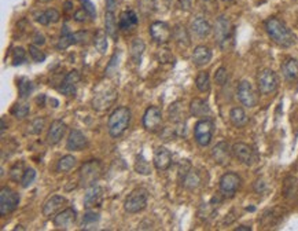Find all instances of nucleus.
I'll use <instances>...</instances> for the list:
<instances>
[{
	"instance_id": "nucleus-1",
	"label": "nucleus",
	"mask_w": 298,
	"mask_h": 231,
	"mask_svg": "<svg viewBox=\"0 0 298 231\" xmlns=\"http://www.w3.org/2000/svg\"><path fill=\"white\" fill-rule=\"evenodd\" d=\"M264 28L271 40L280 47L288 49V47L295 44V36L291 32V29H288L287 25L279 18H275V17L268 18L264 22Z\"/></svg>"
},
{
	"instance_id": "nucleus-2",
	"label": "nucleus",
	"mask_w": 298,
	"mask_h": 231,
	"mask_svg": "<svg viewBox=\"0 0 298 231\" xmlns=\"http://www.w3.org/2000/svg\"><path fill=\"white\" fill-rule=\"evenodd\" d=\"M131 116H132L131 110L127 106H120V108L113 110L108 121L109 133L113 138H118L127 131V128L129 127V123H131Z\"/></svg>"
},
{
	"instance_id": "nucleus-3",
	"label": "nucleus",
	"mask_w": 298,
	"mask_h": 231,
	"mask_svg": "<svg viewBox=\"0 0 298 231\" xmlns=\"http://www.w3.org/2000/svg\"><path fill=\"white\" fill-rule=\"evenodd\" d=\"M102 176V164L99 160H89V161L84 162L81 168H80V173H78V182L80 186L87 187L93 186L98 182Z\"/></svg>"
},
{
	"instance_id": "nucleus-4",
	"label": "nucleus",
	"mask_w": 298,
	"mask_h": 231,
	"mask_svg": "<svg viewBox=\"0 0 298 231\" xmlns=\"http://www.w3.org/2000/svg\"><path fill=\"white\" fill-rule=\"evenodd\" d=\"M213 30H215L216 43L219 44V47L221 50L230 49V43L232 41V33H234L231 21L227 17H224V15H220L216 20L215 29Z\"/></svg>"
},
{
	"instance_id": "nucleus-5",
	"label": "nucleus",
	"mask_w": 298,
	"mask_h": 231,
	"mask_svg": "<svg viewBox=\"0 0 298 231\" xmlns=\"http://www.w3.org/2000/svg\"><path fill=\"white\" fill-rule=\"evenodd\" d=\"M215 133V124L209 118H202L194 127V138L201 148L209 146Z\"/></svg>"
},
{
	"instance_id": "nucleus-6",
	"label": "nucleus",
	"mask_w": 298,
	"mask_h": 231,
	"mask_svg": "<svg viewBox=\"0 0 298 231\" xmlns=\"http://www.w3.org/2000/svg\"><path fill=\"white\" fill-rule=\"evenodd\" d=\"M257 87L263 95H269V94L275 93L279 87L278 74L272 69L260 70L257 74Z\"/></svg>"
},
{
	"instance_id": "nucleus-7",
	"label": "nucleus",
	"mask_w": 298,
	"mask_h": 231,
	"mask_svg": "<svg viewBox=\"0 0 298 231\" xmlns=\"http://www.w3.org/2000/svg\"><path fill=\"white\" fill-rule=\"evenodd\" d=\"M147 201H148V194L146 190L136 189L127 197V200L124 202V209L128 213H139L147 207Z\"/></svg>"
},
{
	"instance_id": "nucleus-8",
	"label": "nucleus",
	"mask_w": 298,
	"mask_h": 231,
	"mask_svg": "<svg viewBox=\"0 0 298 231\" xmlns=\"http://www.w3.org/2000/svg\"><path fill=\"white\" fill-rule=\"evenodd\" d=\"M20 196L10 189V187H2L0 190V215L7 216L18 208Z\"/></svg>"
},
{
	"instance_id": "nucleus-9",
	"label": "nucleus",
	"mask_w": 298,
	"mask_h": 231,
	"mask_svg": "<svg viewBox=\"0 0 298 231\" xmlns=\"http://www.w3.org/2000/svg\"><path fill=\"white\" fill-rule=\"evenodd\" d=\"M232 154H234V157L238 161L244 164V165H247V167H252V165H254L256 162L259 161V156H257L256 150L249 145H246V143H235L232 146Z\"/></svg>"
},
{
	"instance_id": "nucleus-10",
	"label": "nucleus",
	"mask_w": 298,
	"mask_h": 231,
	"mask_svg": "<svg viewBox=\"0 0 298 231\" xmlns=\"http://www.w3.org/2000/svg\"><path fill=\"white\" fill-rule=\"evenodd\" d=\"M236 95H238L239 102L243 105L244 108H256L257 104H259V95L254 91L253 85H252L247 80L240 81L239 85H238Z\"/></svg>"
},
{
	"instance_id": "nucleus-11",
	"label": "nucleus",
	"mask_w": 298,
	"mask_h": 231,
	"mask_svg": "<svg viewBox=\"0 0 298 231\" xmlns=\"http://www.w3.org/2000/svg\"><path fill=\"white\" fill-rule=\"evenodd\" d=\"M242 179L238 173L235 172H227L224 173L220 179V194L223 197L231 198L236 194L239 190Z\"/></svg>"
},
{
	"instance_id": "nucleus-12",
	"label": "nucleus",
	"mask_w": 298,
	"mask_h": 231,
	"mask_svg": "<svg viewBox=\"0 0 298 231\" xmlns=\"http://www.w3.org/2000/svg\"><path fill=\"white\" fill-rule=\"evenodd\" d=\"M150 36L152 39L158 43V44H165L173 36V30L171 29V26L162 22V21H156L150 25Z\"/></svg>"
},
{
	"instance_id": "nucleus-13",
	"label": "nucleus",
	"mask_w": 298,
	"mask_h": 231,
	"mask_svg": "<svg viewBox=\"0 0 298 231\" xmlns=\"http://www.w3.org/2000/svg\"><path fill=\"white\" fill-rule=\"evenodd\" d=\"M162 123V112L161 109L157 106H150L146 109L143 114V127L150 132H156L160 129Z\"/></svg>"
},
{
	"instance_id": "nucleus-14",
	"label": "nucleus",
	"mask_w": 298,
	"mask_h": 231,
	"mask_svg": "<svg viewBox=\"0 0 298 231\" xmlns=\"http://www.w3.org/2000/svg\"><path fill=\"white\" fill-rule=\"evenodd\" d=\"M117 98V93H116V89L110 88L106 89V91H103V93L96 94L92 99V106L93 109H96V110H106L114 104V101Z\"/></svg>"
},
{
	"instance_id": "nucleus-15",
	"label": "nucleus",
	"mask_w": 298,
	"mask_h": 231,
	"mask_svg": "<svg viewBox=\"0 0 298 231\" xmlns=\"http://www.w3.org/2000/svg\"><path fill=\"white\" fill-rule=\"evenodd\" d=\"M81 79V76L78 73L77 70H72L69 72L66 76H65L64 81L61 83V85L58 87V91L61 94H64L66 97H74L76 94V89H77V83Z\"/></svg>"
},
{
	"instance_id": "nucleus-16",
	"label": "nucleus",
	"mask_w": 298,
	"mask_h": 231,
	"mask_svg": "<svg viewBox=\"0 0 298 231\" xmlns=\"http://www.w3.org/2000/svg\"><path fill=\"white\" fill-rule=\"evenodd\" d=\"M231 153H232V148H230L228 143L219 142L212 149V158L215 160L216 164L224 167L231 161Z\"/></svg>"
},
{
	"instance_id": "nucleus-17",
	"label": "nucleus",
	"mask_w": 298,
	"mask_h": 231,
	"mask_svg": "<svg viewBox=\"0 0 298 231\" xmlns=\"http://www.w3.org/2000/svg\"><path fill=\"white\" fill-rule=\"evenodd\" d=\"M88 146V139L85 138L81 131L73 129L70 131L68 136V142H66V149L70 152H81Z\"/></svg>"
},
{
	"instance_id": "nucleus-18",
	"label": "nucleus",
	"mask_w": 298,
	"mask_h": 231,
	"mask_svg": "<svg viewBox=\"0 0 298 231\" xmlns=\"http://www.w3.org/2000/svg\"><path fill=\"white\" fill-rule=\"evenodd\" d=\"M65 132H66V124L62 120H54L48 128L47 132V143L49 146H55L61 142V139L64 138Z\"/></svg>"
},
{
	"instance_id": "nucleus-19",
	"label": "nucleus",
	"mask_w": 298,
	"mask_h": 231,
	"mask_svg": "<svg viewBox=\"0 0 298 231\" xmlns=\"http://www.w3.org/2000/svg\"><path fill=\"white\" fill-rule=\"evenodd\" d=\"M76 219H77L76 211L73 208H68V209L59 212L58 215L54 217V226L61 228V230H69L74 224Z\"/></svg>"
},
{
	"instance_id": "nucleus-20",
	"label": "nucleus",
	"mask_w": 298,
	"mask_h": 231,
	"mask_svg": "<svg viewBox=\"0 0 298 231\" xmlns=\"http://www.w3.org/2000/svg\"><path fill=\"white\" fill-rule=\"evenodd\" d=\"M103 201V189L98 184L89 186L85 196H84V207L91 209L93 207H99Z\"/></svg>"
},
{
	"instance_id": "nucleus-21",
	"label": "nucleus",
	"mask_w": 298,
	"mask_h": 231,
	"mask_svg": "<svg viewBox=\"0 0 298 231\" xmlns=\"http://www.w3.org/2000/svg\"><path fill=\"white\" fill-rule=\"evenodd\" d=\"M172 164V154L164 146H158L154 152V167L158 171H166L171 167Z\"/></svg>"
},
{
	"instance_id": "nucleus-22",
	"label": "nucleus",
	"mask_w": 298,
	"mask_h": 231,
	"mask_svg": "<svg viewBox=\"0 0 298 231\" xmlns=\"http://www.w3.org/2000/svg\"><path fill=\"white\" fill-rule=\"evenodd\" d=\"M139 22L136 13L133 10H125L120 14V20H118V29L122 32H129V30L135 29Z\"/></svg>"
},
{
	"instance_id": "nucleus-23",
	"label": "nucleus",
	"mask_w": 298,
	"mask_h": 231,
	"mask_svg": "<svg viewBox=\"0 0 298 231\" xmlns=\"http://www.w3.org/2000/svg\"><path fill=\"white\" fill-rule=\"evenodd\" d=\"M191 30L194 32V35H196L201 39L208 37L212 32V25L209 24V21L206 20L205 17H195L194 20L191 21Z\"/></svg>"
},
{
	"instance_id": "nucleus-24",
	"label": "nucleus",
	"mask_w": 298,
	"mask_h": 231,
	"mask_svg": "<svg viewBox=\"0 0 298 231\" xmlns=\"http://www.w3.org/2000/svg\"><path fill=\"white\" fill-rule=\"evenodd\" d=\"M190 113L191 116L200 118H208L212 114L209 104L204 99H192L190 104Z\"/></svg>"
},
{
	"instance_id": "nucleus-25",
	"label": "nucleus",
	"mask_w": 298,
	"mask_h": 231,
	"mask_svg": "<svg viewBox=\"0 0 298 231\" xmlns=\"http://www.w3.org/2000/svg\"><path fill=\"white\" fill-rule=\"evenodd\" d=\"M283 77L290 83L298 81V61L294 58H287L282 64Z\"/></svg>"
},
{
	"instance_id": "nucleus-26",
	"label": "nucleus",
	"mask_w": 298,
	"mask_h": 231,
	"mask_svg": "<svg viewBox=\"0 0 298 231\" xmlns=\"http://www.w3.org/2000/svg\"><path fill=\"white\" fill-rule=\"evenodd\" d=\"M212 59V51L206 45H196L192 53V62L195 66H205Z\"/></svg>"
},
{
	"instance_id": "nucleus-27",
	"label": "nucleus",
	"mask_w": 298,
	"mask_h": 231,
	"mask_svg": "<svg viewBox=\"0 0 298 231\" xmlns=\"http://www.w3.org/2000/svg\"><path fill=\"white\" fill-rule=\"evenodd\" d=\"M65 202H66V198L62 196L49 197L48 200L44 202V205H43V215L45 217L53 216L55 212L61 209V207L64 205Z\"/></svg>"
},
{
	"instance_id": "nucleus-28",
	"label": "nucleus",
	"mask_w": 298,
	"mask_h": 231,
	"mask_svg": "<svg viewBox=\"0 0 298 231\" xmlns=\"http://www.w3.org/2000/svg\"><path fill=\"white\" fill-rule=\"evenodd\" d=\"M180 179L181 183H183V187H186L187 190H196L202 184V179H201L200 172L195 171V169H192V168H190L188 172L184 173Z\"/></svg>"
},
{
	"instance_id": "nucleus-29",
	"label": "nucleus",
	"mask_w": 298,
	"mask_h": 231,
	"mask_svg": "<svg viewBox=\"0 0 298 231\" xmlns=\"http://www.w3.org/2000/svg\"><path fill=\"white\" fill-rule=\"evenodd\" d=\"M230 120L232 125L236 128H242L249 123V117H247V114L243 110V108H238V106L231 109Z\"/></svg>"
},
{
	"instance_id": "nucleus-30",
	"label": "nucleus",
	"mask_w": 298,
	"mask_h": 231,
	"mask_svg": "<svg viewBox=\"0 0 298 231\" xmlns=\"http://www.w3.org/2000/svg\"><path fill=\"white\" fill-rule=\"evenodd\" d=\"M105 29H106V33H108L112 39H117L118 26L114 11L106 10V13H105Z\"/></svg>"
},
{
	"instance_id": "nucleus-31",
	"label": "nucleus",
	"mask_w": 298,
	"mask_h": 231,
	"mask_svg": "<svg viewBox=\"0 0 298 231\" xmlns=\"http://www.w3.org/2000/svg\"><path fill=\"white\" fill-rule=\"evenodd\" d=\"M61 18V14L55 9H48V10L43 11L37 15L36 21L41 25H49V24H57Z\"/></svg>"
},
{
	"instance_id": "nucleus-32",
	"label": "nucleus",
	"mask_w": 298,
	"mask_h": 231,
	"mask_svg": "<svg viewBox=\"0 0 298 231\" xmlns=\"http://www.w3.org/2000/svg\"><path fill=\"white\" fill-rule=\"evenodd\" d=\"M173 36H175V40L177 41V44L181 45V47H188L190 45V35L187 29L183 26V25L177 24L173 29Z\"/></svg>"
},
{
	"instance_id": "nucleus-33",
	"label": "nucleus",
	"mask_w": 298,
	"mask_h": 231,
	"mask_svg": "<svg viewBox=\"0 0 298 231\" xmlns=\"http://www.w3.org/2000/svg\"><path fill=\"white\" fill-rule=\"evenodd\" d=\"M144 49H146V45L143 43L142 39H135L132 41V44H131V58L136 65L140 64V61H142V55L144 53Z\"/></svg>"
},
{
	"instance_id": "nucleus-34",
	"label": "nucleus",
	"mask_w": 298,
	"mask_h": 231,
	"mask_svg": "<svg viewBox=\"0 0 298 231\" xmlns=\"http://www.w3.org/2000/svg\"><path fill=\"white\" fill-rule=\"evenodd\" d=\"M73 43H76L74 33H72V32L69 30L68 25H64V28H62V33H61V39H59L57 49L65 50V49H68L70 44H73Z\"/></svg>"
},
{
	"instance_id": "nucleus-35",
	"label": "nucleus",
	"mask_w": 298,
	"mask_h": 231,
	"mask_svg": "<svg viewBox=\"0 0 298 231\" xmlns=\"http://www.w3.org/2000/svg\"><path fill=\"white\" fill-rule=\"evenodd\" d=\"M76 164H77V160L73 157V156H64V157L61 158L57 164V171L61 173H66L69 171H72L74 167H76Z\"/></svg>"
},
{
	"instance_id": "nucleus-36",
	"label": "nucleus",
	"mask_w": 298,
	"mask_h": 231,
	"mask_svg": "<svg viewBox=\"0 0 298 231\" xmlns=\"http://www.w3.org/2000/svg\"><path fill=\"white\" fill-rule=\"evenodd\" d=\"M93 45L99 51V54H105L106 53V50H108V36H106L105 30L101 29L95 33V36H93Z\"/></svg>"
},
{
	"instance_id": "nucleus-37",
	"label": "nucleus",
	"mask_w": 298,
	"mask_h": 231,
	"mask_svg": "<svg viewBox=\"0 0 298 231\" xmlns=\"http://www.w3.org/2000/svg\"><path fill=\"white\" fill-rule=\"evenodd\" d=\"M99 213H95V212H87L83 217V223H81V227L84 230H93L96 228V224L99 223Z\"/></svg>"
},
{
	"instance_id": "nucleus-38",
	"label": "nucleus",
	"mask_w": 298,
	"mask_h": 231,
	"mask_svg": "<svg viewBox=\"0 0 298 231\" xmlns=\"http://www.w3.org/2000/svg\"><path fill=\"white\" fill-rule=\"evenodd\" d=\"M196 88L201 93H209L210 91V76L208 72H200L195 79Z\"/></svg>"
},
{
	"instance_id": "nucleus-39",
	"label": "nucleus",
	"mask_w": 298,
	"mask_h": 231,
	"mask_svg": "<svg viewBox=\"0 0 298 231\" xmlns=\"http://www.w3.org/2000/svg\"><path fill=\"white\" fill-rule=\"evenodd\" d=\"M33 91V84L29 79L26 77H21L18 80V93H20V98L21 99H26L29 97L30 94Z\"/></svg>"
},
{
	"instance_id": "nucleus-40",
	"label": "nucleus",
	"mask_w": 298,
	"mask_h": 231,
	"mask_svg": "<svg viewBox=\"0 0 298 231\" xmlns=\"http://www.w3.org/2000/svg\"><path fill=\"white\" fill-rule=\"evenodd\" d=\"M297 179L293 176L286 177L283 184V196L287 197V198H291V197L297 193Z\"/></svg>"
},
{
	"instance_id": "nucleus-41",
	"label": "nucleus",
	"mask_w": 298,
	"mask_h": 231,
	"mask_svg": "<svg viewBox=\"0 0 298 231\" xmlns=\"http://www.w3.org/2000/svg\"><path fill=\"white\" fill-rule=\"evenodd\" d=\"M135 171L140 175H148L152 173V168H150V164L146 161V158L143 157L142 154L137 156L136 162H135Z\"/></svg>"
},
{
	"instance_id": "nucleus-42",
	"label": "nucleus",
	"mask_w": 298,
	"mask_h": 231,
	"mask_svg": "<svg viewBox=\"0 0 298 231\" xmlns=\"http://www.w3.org/2000/svg\"><path fill=\"white\" fill-rule=\"evenodd\" d=\"M29 105L26 104H17L13 106V109H11V114H13L15 118H18V120H24V118L29 114Z\"/></svg>"
},
{
	"instance_id": "nucleus-43",
	"label": "nucleus",
	"mask_w": 298,
	"mask_h": 231,
	"mask_svg": "<svg viewBox=\"0 0 298 231\" xmlns=\"http://www.w3.org/2000/svg\"><path fill=\"white\" fill-rule=\"evenodd\" d=\"M137 9L143 15H150L156 10V0H137Z\"/></svg>"
},
{
	"instance_id": "nucleus-44",
	"label": "nucleus",
	"mask_w": 298,
	"mask_h": 231,
	"mask_svg": "<svg viewBox=\"0 0 298 231\" xmlns=\"http://www.w3.org/2000/svg\"><path fill=\"white\" fill-rule=\"evenodd\" d=\"M120 57H121V51H120V50H116V53L113 54V57L110 58V62H109L108 66H106V70H105V73L108 74V76H112V74H114L117 72Z\"/></svg>"
},
{
	"instance_id": "nucleus-45",
	"label": "nucleus",
	"mask_w": 298,
	"mask_h": 231,
	"mask_svg": "<svg viewBox=\"0 0 298 231\" xmlns=\"http://www.w3.org/2000/svg\"><path fill=\"white\" fill-rule=\"evenodd\" d=\"M43 128H44V118L37 117L34 118L33 121L28 125V132L30 135H39L43 131Z\"/></svg>"
},
{
	"instance_id": "nucleus-46",
	"label": "nucleus",
	"mask_w": 298,
	"mask_h": 231,
	"mask_svg": "<svg viewBox=\"0 0 298 231\" xmlns=\"http://www.w3.org/2000/svg\"><path fill=\"white\" fill-rule=\"evenodd\" d=\"M34 179H36V171H34L33 168H28V169H25L24 176L21 179V186L26 189V187H29L32 183L34 182Z\"/></svg>"
},
{
	"instance_id": "nucleus-47",
	"label": "nucleus",
	"mask_w": 298,
	"mask_h": 231,
	"mask_svg": "<svg viewBox=\"0 0 298 231\" xmlns=\"http://www.w3.org/2000/svg\"><path fill=\"white\" fill-rule=\"evenodd\" d=\"M215 81L216 84L220 85V87H223V85L227 84V81H228V72H227V69H225L224 66H221V68H219V69L216 70Z\"/></svg>"
},
{
	"instance_id": "nucleus-48",
	"label": "nucleus",
	"mask_w": 298,
	"mask_h": 231,
	"mask_svg": "<svg viewBox=\"0 0 298 231\" xmlns=\"http://www.w3.org/2000/svg\"><path fill=\"white\" fill-rule=\"evenodd\" d=\"M29 55L34 62H39L40 64V62H44L45 61V54L43 51H40V49H37L36 44L29 45Z\"/></svg>"
},
{
	"instance_id": "nucleus-49",
	"label": "nucleus",
	"mask_w": 298,
	"mask_h": 231,
	"mask_svg": "<svg viewBox=\"0 0 298 231\" xmlns=\"http://www.w3.org/2000/svg\"><path fill=\"white\" fill-rule=\"evenodd\" d=\"M26 61V51L22 47H17L13 51V64L21 65Z\"/></svg>"
},
{
	"instance_id": "nucleus-50",
	"label": "nucleus",
	"mask_w": 298,
	"mask_h": 231,
	"mask_svg": "<svg viewBox=\"0 0 298 231\" xmlns=\"http://www.w3.org/2000/svg\"><path fill=\"white\" fill-rule=\"evenodd\" d=\"M24 172H22V162H20V164H15L14 167L11 168L10 177L14 180V182H18V180H21L22 176H24Z\"/></svg>"
},
{
	"instance_id": "nucleus-51",
	"label": "nucleus",
	"mask_w": 298,
	"mask_h": 231,
	"mask_svg": "<svg viewBox=\"0 0 298 231\" xmlns=\"http://www.w3.org/2000/svg\"><path fill=\"white\" fill-rule=\"evenodd\" d=\"M80 3L83 5V9L89 14V17L95 20L96 18V10H95V6L92 5V2L89 0H80Z\"/></svg>"
},
{
	"instance_id": "nucleus-52",
	"label": "nucleus",
	"mask_w": 298,
	"mask_h": 231,
	"mask_svg": "<svg viewBox=\"0 0 298 231\" xmlns=\"http://www.w3.org/2000/svg\"><path fill=\"white\" fill-rule=\"evenodd\" d=\"M89 17V14L87 13V11L84 10V9H81V10H78L74 13V20L77 21V22H84V21H87V18ZM91 18V17H89Z\"/></svg>"
},
{
	"instance_id": "nucleus-53",
	"label": "nucleus",
	"mask_w": 298,
	"mask_h": 231,
	"mask_svg": "<svg viewBox=\"0 0 298 231\" xmlns=\"http://www.w3.org/2000/svg\"><path fill=\"white\" fill-rule=\"evenodd\" d=\"M33 41H34V44H37V45H43V44H44V43H45L44 36L41 35V33H40V32H34Z\"/></svg>"
},
{
	"instance_id": "nucleus-54",
	"label": "nucleus",
	"mask_w": 298,
	"mask_h": 231,
	"mask_svg": "<svg viewBox=\"0 0 298 231\" xmlns=\"http://www.w3.org/2000/svg\"><path fill=\"white\" fill-rule=\"evenodd\" d=\"M121 0H106V10L114 11L117 9V6L120 5Z\"/></svg>"
},
{
	"instance_id": "nucleus-55",
	"label": "nucleus",
	"mask_w": 298,
	"mask_h": 231,
	"mask_svg": "<svg viewBox=\"0 0 298 231\" xmlns=\"http://www.w3.org/2000/svg\"><path fill=\"white\" fill-rule=\"evenodd\" d=\"M179 5H180L181 10L188 11L192 6V0H179Z\"/></svg>"
},
{
	"instance_id": "nucleus-56",
	"label": "nucleus",
	"mask_w": 298,
	"mask_h": 231,
	"mask_svg": "<svg viewBox=\"0 0 298 231\" xmlns=\"http://www.w3.org/2000/svg\"><path fill=\"white\" fill-rule=\"evenodd\" d=\"M252 230V227L249 226H239L235 228V231H250Z\"/></svg>"
},
{
	"instance_id": "nucleus-57",
	"label": "nucleus",
	"mask_w": 298,
	"mask_h": 231,
	"mask_svg": "<svg viewBox=\"0 0 298 231\" xmlns=\"http://www.w3.org/2000/svg\"><path fill=\"white\" fill-rule=\"evenodd\" d=\"M6 131V120L5 117H2V133H5Z\"/></svg>"
},
{
	"instance_id": "nucleus-58",
	"label": "nucleus",
	"mask_w": 298,
	"mask_h": 231,
	"mask_svg": "<svg viewBox=\"0 0 298 231\" xmlns=\"http://www.w3.org/2000/svg\"><path fill=\"white\" fill-rule=\"evenodd\" d=\"M223 2H225V3H232V2H235V0H223Z\"/></svg>"
},
{
	"instance_id": "nucleus-59",
	"label": "nucleus",
	"mask_w": 298,
	"mask_h": 231,
	"mask_svg": "<svg viewBox=\"0 0 298 231\" xmlns=\"http://www.w3.org/2000/svg\"><path fill=\"white\" fill-rule=\"evenodd\" d=\"M40 2H49V0H40Z\"/></svg>"
}]
</instances>
